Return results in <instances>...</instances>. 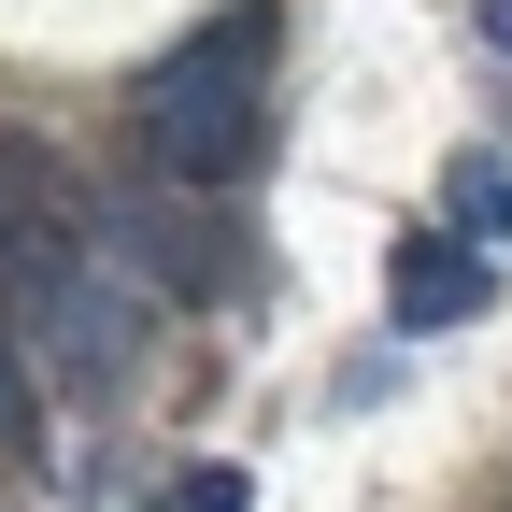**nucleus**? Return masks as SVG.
<instances>
[{"instance_id":"obj_1","label":"nucleus","mask_w":512,"mask_h":512,"mask_svg":"<svg viewBox=\"0 0 512 512\" xmlns=\"http://www.w3.org/2000/svg\"><path fill=\"white\" fill-rule=\"evenodd\" d=\"M143 157L157 185H228L256 157V29H200L143 72Z\"/></svg>"},{"instance_id":"obj_2","label":"nucleus","mask_w":512,"mask_h":512,"mask_svg":"<svg viewBox=\"0 0 512 512\" xmlns=\"http://www.w3.org/2000/svg\"><path fill=\"white\" fill-rule=\"evenodd\" d=\"M0 271H15V328H43V356L72 370V384H114V370H128V342H143V299H128L114 271H86L72 242H15Z\"/></svg>"},{"instance_id":"obj_3","label":"nucleus","mask_w":512,"mask_h":512,"mask_svg":"<svg viewBox=\"0 0 512 512\" xmlns=\"http://www.w3.org/2000/svg\"><path fill=\"white\" fill-rule=\"evenodd\" d=\"M114 271H143L157 299H214V285H228V242L185 214V185H171V200H128V214H114Z\"/></svg>"},{"instance_id":"obj_4","label":"nucleus","mask_w":512,"mask_h":512,"mask_svg":"<svg viewBox=\"0 0 512 512\" xmlns=\"http://www.w3.org/2000/svg\"><path fill=\"white\" fill-rule=\"evenodd\" d=\"M484 313V256L470 242H413L399 256V328H470Z\"/></svg>"},{"instance_id":"obj_5","label":"nucleus","mask_w":512,"mask_h":512,"mask_svg":"<svg viewBox=\"0 0 512 512\" xmlns=\"http://www.w3.org/2000/svg\"><path fill=\"white\" fill-rule=\"evenodd\" d=\"M456 228H470V256H484V242H512V171H498V157H470V171H456Z\"/></svg>"},{"instance_id":"obj_6","label":"nucleus","mask_w":512,"mask_h":512,"mask_svg":"<svg viewBox=\"0 0 512 512\" xmlns=\"http://www.w3.org/2000/svg\"><path fill=\"white\" fill-rule=\"evenodd\" d=\"M157 512H256V484H242V470H185Z\"/></svg>"},{"instance_id":"obj_7","label":"nucleus","mask_w":512,"mask_h":512,"mask_svg":"<svg viewBox=\"0 0 512 512\" xmlns=\"http://www.w3.org/2000/svg\"><path fill=\"white\" fill-rule=\"evenodd\" d=\"M29 427V370H15V328H0V441Z\"/></svg>"},{"instance_id":"obj_8","label":"nucleus","mask_w":512,"mask_h":512,"mask_svg":"<svg viewBox=\"0 0 512 512\" xmlns=\"http://www.w3.org/2000/svg\"><path fill=\"white\" fill-rule=\"evenodd\" d=\"M484 43H498V57H512V0H484Z\"/></svg>"}]
</instances>
